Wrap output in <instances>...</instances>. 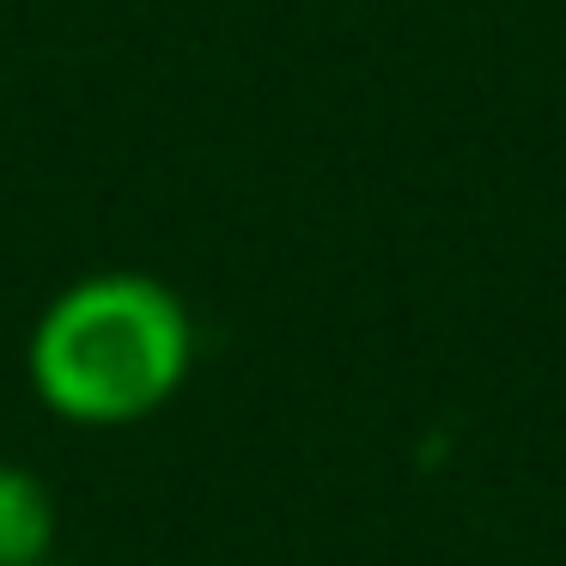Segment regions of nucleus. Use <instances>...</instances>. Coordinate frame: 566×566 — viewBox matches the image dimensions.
<instances>
[{"mask_svg": "<svg viewBox=\"0 0 566 566\" xmlns=\"http://www.w3.org/2000/svg\"><path fill=\"white\" fill-rule=\"evenodd\" d=\"M62 505L55 488L31 463L0 457V566H43L55 560Z\"/></svg>", "mask_w": 566, "mask_h": 566, "instance_id": "nucleus-2", "label": "nucleus"}, {"mask_svg": "<svg viewBox=\"0 0 566 566\" xmlns=\"http://www.w3.org/2000/svg\"><path fill=\"white\" fill-rule=\"evenodd\" d=\"M43 566H86V560H62V554H55V560H43Z\"/></svg>", "mask_w": 566, "mask_h": 566, "instance_id": "nucleus-3", "label": "nucleus"}, {"mask_svg": "<svg viewBox=\"0 0 566 566\" xmlns=\"http://www.w3.org/2000/svg\"><path fill=\"white\" fill-rule=\"evenodd\" d=\"M196 371V317L184 293L140 269H98L31 323L25 378L55 420L116 432L153 420Z\"/></svg>", "mask_w": 566, "mask_h": 566, "instance_id": "nucleus-1", "label": "nucleus"}]
</instances>
